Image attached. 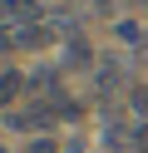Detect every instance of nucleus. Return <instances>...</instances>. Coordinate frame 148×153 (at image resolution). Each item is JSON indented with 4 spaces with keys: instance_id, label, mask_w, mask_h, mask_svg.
Instances as JSON below:
<instances>
[{
    "instance_id": "nucleus-1",
    "label": "nucleus",
    "mask_w": 148,
    "mask_h": 153,
    "mask_svg": "<svg viewBox=\"0 0 148 153\" xmlns=\"http://www.w3.org/2000/svg\"><path fill=\"white\" fill-rule=\"evenodd\" d=\"M54 119H59V114H54L49 99H35L30 109H10V114H5V123H10L15 133H49Z\"/></svg>"
},
{
    "instance_id": "nucleus-2",
    "label": "nucleus",
    "mask_w": 148,
    "mask_h": 153,
    "mask_svg": "<svg viewBox=\"0 0 148 153\" xmlns=\"http://www.w3.org/2000/svg\"><path fill=\"white\" fill-rule=\"evenodd\" d=\"M39 20H45V10H39L35 0H0V25L25 30V25H39Z\"/></svg>"
},
{
    "instance_id": "nucleus-3",
    "label": "nucleus",
    "mask_w": 148,
    "mask_h": 153,
    "mask_svg": "<svg viewBox=\"0 0 148 153\" xmlns=\"http://www.w3.org/2000/svg\"><path fill=\"white\" fill-rule=\"evenodd\" d=\"M25 89H30V79H25L20 69H0V114H5V109H10V104H15Z\"/></svg>"
},
{
    "instance_id": "nucleus-4",
    "label": "nucleus",
    "mask_w": 148,
    "mask_h": 153,
    "mask_svg": "<svg viewBox=\"0 0 148 153\" xmlns=\"http://www.w3.org/2000/svg\"><path fill=\"white\" fill-rule=\"evenodd\" d=\"M128 153H148V119H133V133H128Z\"/></svg>"
},
{
    "instance_id": "nucleus-5",
    "label": "nucleus",
    "mask_w": 148,
    "mask_h": 153,
    "mask_svg": "<svg viewBox=\"0 0 148 153\" xmlns=\"http://www.w3.org/2000/svg\"><path fill=\"white\" fill-rule=\"evenodd\" d=\"M25 153H64V148H59V143L49 138V133H35V138L25 143Z\"/></svg>"
},
{
    "instance_id": "nucleus-6",
    "label": "nucleus",
    "mask_w": 148,
    "mask_h": 153,
    "mask_svg": "<svg viewBox=\"0 0 148 153\" xmlns=\"http://www.w3.org/2000/svg\"><path fill=\"white\" fill-rule=\"evenodd\" d=\"M118 35H123V40H133V45H138V40H143V30H138V25H133V20H123V25H118Z\"/></svg>"
},
{
    "instance_id": "nucleus-7",
    "label": "nucleus",
    "mask_w": 148,
    "mask_h": 153,
    "mask_svg": "<svg viewBox=\"0 0 148 153\" xmlns=\"http://www.w3.org/2000/svg\"><path fill=\"white\" fill-rule=\"evenodd\" d=\"M0 153H10V148H5V143H0Z\"/></svg>"
}]
</instances>
